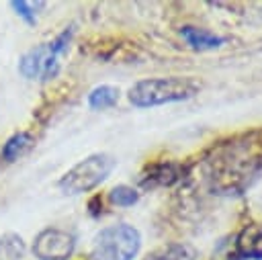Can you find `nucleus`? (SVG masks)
I'll list each match as a JSON object with an SVG mask.
<instances>
[{
	"label": "nucleus",
	"mask_w": 262,
	"mask_h": 260,
	"mask_svg": "<svg viewBox=\"0 0 262 260\" xmlns=\"http://www.w3.org/2000/svg\"><path fill=\"white\" fill-rule=\"evenodd\" d=\"M199 92V84L192 78H147L139 80L129 88V102L139 109L188 100Z\"/></svg>",
	"instance_id": "nucleus-1"
},
{
	"label": "nucleus",
	"mask_w": 262,
	"mask_h": 260,
	"mask_svg": "<svg viewBox=\"0 0 262 260\" xmlns=\"http://www.w3.org/2000/svg\"><path fill=\"white\" fill-rule=\"evenodd\" d=\"M117 160L111 154L98 151V154H90L86 156L82 162H78L76 166H72L57 182L59 190L63 194H82L88 192L92 188H96L98 184H102L111 172L115 170Z\"/></svg>",
	"instance_id": "nucleus-2"
},
{
	"label": "nucleus",
	"mask_w": 262,
	"mask_h": 260,
	"mask_svg": "<svg viewBox=\"0 0 262 260\" xmlns=\"http://www.w3.org/2000/svg\"><path fill=\"white\" fill-rule=\"evenodd\" d=\"M72 29L59 33L53 41L41 43L27 51L18 61V74L27 80H51L59 72V57L68 51L72 41Z\"/></svg>",
	"instance_id": "nucleus-3"
},
{
	"label": "nucleus",
	"mask_w": 262,
	"mask_h": 260,
	"mask_svg": "<svg viewBox=\"0 0 262 260\" xmlns=\"http://www.w3.org/2000/svg\"><path fill=\"white\" fill-rule=\"evenodd\" d=\"M141 248L139 231L129 223L100 229L94 237L92 260H133Z\"/></svg>",
	"instance_id": "nucleus-4"
},
{
	"label": "nucleus",
	"mask_w": 262,
	"mask_h": 260,
	"mask_svg": "<svg viewBox=\"0 0 262 260\" xmlns=\"http://www.w3.org/2000/svg\"><path fill=\"white\" fill-rule=\"evenodd\" d=\"M76 250V237L57 227L39 231L33 240V254L37 260H68Z\"/></svg>",
	"instance_id": "nucleus-5"
},
{
	"label": "nucleus",
	"mask_w": 262,
	"mask_h": 260,
	"mask_svg": "<svg viewBox=\"0 0 262 260\" xmlns=\"http://www.w3.org/2000/svg\"><path fill=\"white\" fill-rule=\"evenodd\" d=\"M182 37L184 41L192 47V49H199V51H205V49H215L219 45H223V37L211 33V31H205V29H196V27H182Z\"/></svg>",
	"instance_id": "nucleus-6"
},
{
	"label": "nucleus",
	"mask_w": 262,
	"mask_h": 260,
	"mask_svg": "<svg viewBox=\"0 0 262 260\" xmlns=\"http://www.w3.org/2000/svg\"><path fill=\"white\" fill-rule=\"evenodd\" d=\"M237 248L248 258H262V225H248L237 237Z\"/></svg>",
	"instance_id": "nucleus-7"
},
{
	"label": "nucleus",
	"mask_w": 262,
	"mask_h": 260,
	"mask_svg": "<svg viewBox=\"0 0 262 260\" xmlns=\"http://www.w3.org/2000/svg\"><path fill=\"white\" fill-rule=\"evenodd\" d=\"M31 143H33V137H31V133H27V131H18V133L10 135V137L6 139V143L2 145V149H0V160H4L6 164L18 160V158L31 147Z\"/></svg>",
	"instance_id": "nucleus-8"
},
{
	"label": "nucleus",
	"mask_w": 262,
	"mask_h": 260,
	"mask_svg": "<svg viewBox=\"0 0 262 260\" xmlns=\"http://www.w3.org/2000/svg\"><path fill=\"white\" fill-rule=\"evenodd\" d=\"M117 100H119V88L111 86V84H100V86L92 88L88 94V106L94 111L111 109L117 104Z\"/></svg>",
	"instance_id": "nucleus-9"
},
{
	"label": "nucleus",
	"mask_w": 262,
	"mask_h": 260,
	"mask_svg": "<svg viewBox=\"0 0 262 260\" xmlns=\"http://www.w3.org/2000/svg\"><path fill=\"white\" fill-rule=\"evenodd\" d=\"M27 248L18 233H2L0 235V260H20Z\"/></svg>",
	"instance_id": "nucleus-10"
},
{
	"label": "nucleus",
	"mask_w": 262,
	"mask_h": 260,
	"mask_svg": "<svg viewBox=\"0 0 262 260\" xmlns=\"http://www.w3.org/2000/svg\"><path fill=\"white\" fill-rule=\"evenodd\" d=\"M108 201L113 205H117V207H131V205H135L139 201V192L135 188L127 186V184H119V186L111 188Z\"/></svg>",
	"instance_id": "nucleus-11"
},
{
	"label": "nucleus",
	"mask_w": 262,
	"mask_h": 260,
	"mask_svg": "<svg viewBox=\"0 0 262 260\" xmlns=\"http://www.w3.org/2000/svg\"><path fill=\"white\" fill-rule=\"evenodd\" d=\"M10 6L16 10V14L20 18H25L29 25H35L37 23V8H43L45 4L43 2H25V0H18V2H10Z\"/></svg>",
	"instance_id": "nucleus-12"
},
{
	"label": "nucleus",
	"mask_w": 262,
	"mask_h": 260,
	"mask_svg": "<svg viewBox=\"0 0 262 260\" xmlns=\"http://www.w3.org/2000/svg\"><path fill=\"white\" fill-rule=\"evenodd\" d=\"M145 260H172L168 254H151V256H147Z\"/></svg>",
	"instance_id": "nucleus-13"
}]
</instances>
